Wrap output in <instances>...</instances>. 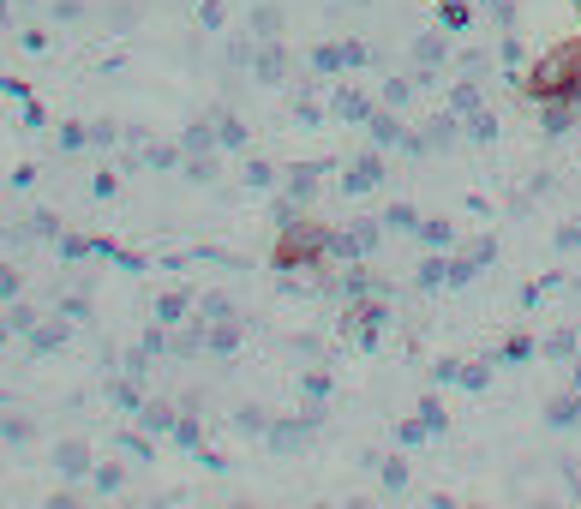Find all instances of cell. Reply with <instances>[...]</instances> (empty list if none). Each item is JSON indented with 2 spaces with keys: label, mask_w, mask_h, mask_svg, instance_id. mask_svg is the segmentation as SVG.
I'll use <instances>...</instances> for the list:
<instances>
[{
  "label": "cell",
  "mask_w": 581,
  "mask_h": 509,
  "mask_svg": "<svg viewBox=\"0 0 581 509\" xmlns=\"http://www.w3.org/2000/svg\"><path fill=\"white\" fill-rule=\"evenodd\" d=\"M270 264L282 270V276H294V270H324L330 264V222H318V216H294V222H282L276 228V252H270Z\"/></svg>",
  "instance_id": "obj_1"
},
{
  "label": "cell",
  "mask_w": 581,
  "mask_h": 509,
  "mask_svg": "<svg viewBox=\"0 0 581 509\" xmlns=\"http://www.w3.org/2000/svg\"><path fill=\"white\" fill-rule=\"evenodd\" d=\"M581 84V30L570 36V42H558V48H546L528 72H522V96L528 102H558V96H570Z\"/></svg>",
  "instance_id": "obj_2"
},
{
  "label": "cell",
  "mask_w": 581,
  "mask_h": 509,
  "mask_svg": "<svg viewBox=\"0 0 581 509\" xmlns=\"http://www.w3.org/2000/svg\"><path fill=\"white\" fill-rule=\"evenodd\" d=\"M384 246V216H360L348 228H330V264H360V258H378Z\"/></svg>",
  "instance_id": "obj_3"
},
{
  "label": "cell",
  "mask_w": 581,
  "mask_h": 509,
  "mask_svg": "<svg viewBox=\"0 0 581 509\" xmlns=\"http://www.w3.org/2000/svg\"><path fill=\"white\" fill-rule=\"evenodd\" d=\"M408 54H414V84L420 90H432V84H444V72H450V30L438 24V30H426V36H414L408 42Z\"/></svg>",
  "instance_id": "obj_4"
},
{
  "label": "cell",
  "mask_w": 581,
  "mask_h": 509,
  "mask_svg": "<svg viewBox=\"0 0 581 509\" xmlns=\"http://www.w3.org/2000/svg\"><path fill=\"white\" fill-rule=\"evenodd\" d=\"M318 426H324V408H300L294 420H276V426L264 432V444H270L276 456H294V450H312V444H318Z\"/></svg>",
  "instance_id": "obj_5"
},
{
  "label": "cell",
  "mask_w": 581,
  "mask_h": 509,
  "mask_svg": "<svg viewBox=\"0 0 581 509\" xmlns=\"http://www.w3.org/2000/svg\"><path fill=\"white\" fill-rule=\"evenodd\" d=\"M444 432H450V414H444V402H438V396H426V402H420V414H414V420H402V432H396V438H402L408 450H420V444H432V438H444Z\"/></svg>",
  "instance_id": "obj_6"
},
{
  "label": "cell",
  "mask_w": 581,
  "mask_h": 509,
  "mask_svg": "<svg viewBox=\"0 0 581 509\" xmlns=\"http://www.w3.org/2000/svg\"><path fill=\"white\" fill-rule=\"evenodd\" d=\"M384 174H390V168H384V150H360V156L342 168V192H348V198H366L372 186H384Z\"/></svg>",
  "instance_id": "obj_7"
},
{
  "label": "cell",
  "mask_w": 581,
  "mask_h": 509,
  "mask_svg": "<svg viewBox=\"0 0 581 509\" xmlns=\"http://www.w3.org/2000/svg\"><path fill=\"white\" fill-rule=\"evenodd\" d=\"M324 108H330V120H342V126H366V114H372L378 102H372L366 90H354V84H336Z\"/></svg>",
  "instance_id": "obj_8"
},
{
  "label": "cell",
  "mask_w": 581,
  "mask_h": 509,
  "mask_svg": "<svg viewBox=\"0 0 581 509\" xmlns=\"http://www.w3.org/2000/svg\"><path fill=\"white\" fill-rule=\"evenodd\" d=\"M366 138H372V150H402V138H408V126H402V108H372L366 114Z\"/></svg>",
  "instance_id": "obj_9"
},
{
  "label": "cell",
  "mask_w": 581,
  "mask_h": 509,
  "mask_svg": "<svg viewBox=\"0 0 581 509\" xmlns=\"http://www.w3.org/2000/svg\"><path fill=\"white\" fill-rule=\"evenodd\" d=\"M252 72H258V84H282V78H288V48H282V36H264V42L252 48Z\"/></svg>",
  "instance_id": "obj_10"
},
{
  "label": "cell",
  "mask_w": 581,
  "mask_h": 509,
  "mask_svg": "<svg viewBox=\"0 0 581 509\" xmlns=\"http://www.w3.org/2000/svg\"><path fill=\"white\" fill-rule=\"evenodd\" d=\"M420 138H426V156H444V150H456L462 144V114H432L426 126H420Z\"/></svg>",
  "instance_id": "obj_11"
},
{
  "label": "cell",
  "mask_w": 581,
  "mask_h": 509,
  "mask_svg": "<svg viewBox=\"0 0 581 509\" xmlns=\"http://www.w3.org/2000/svg\"><path fill=\"white\" fill-rule=\"evenodd\" d=\"M306 72H312V78H342V72H348V36H342V42H312Z\"/></svg>",
  "instance_id": "obj_12"
},
{
  "label": "cell",
  "mask_w": 581,
  "mask_h": 509,
  "mask_svg": "<svg viewBox=\"0 0 581 509\" xmlns=\"http://www.w3.org/2000/svg\"><path fill=\"white\" fill-rule=\"evenodd\" d=\"M324 162H300V168H288V180H282V192L294 198V204H312L318 198V186H324Z\"/></svg>",
  "instance_id": "obj_13"
},
{
  "label": "cell",
  "mask_w": 581,
  "mask_h": 509,
  "mask_svg": "<svg viewBox=\"0 0 581 509\" xmlns=\"http://www.w3.org/2000/svg\"><path fill=\"white\" fill-rule=\"evenodd\" d=\"M540 420H546V432H576V426H581V390H564V396H552Z\"/></svg>",
  "instance_id": "obj_14"
},
{
  "label": "cell",
  "mask_w": 581,
  "mask_h": 509,
  "mask_svg": "<svg viewBox=\"0 0 581 509\" xmlns=\"http://www.w3.org/2000/svg\"><path fill=\"white\" fill-rule=\"evenodd\" d=\"M576 126H581V114L564 102V96H558V102H540V132H546V138H570Z\"/></svg>",
  "instance_id": "obj_15"
},
{
  "label": "cell",
  "mask_w": 581,
  "mask_h": 509,
  "mask_svg": "<svg viewBox=\"0 0 581 509\" xmlns=\"http://www.w3.org/2000/svg\"><path fill=\"white\" fill-rule=\"evenodd\" d=\"M414 288H420V294L450 288V252H426V258H420V270H414Z\"/></svg>",
  "instance_id": "obj_16"
},
{
  "label": "cell",
  "mask_w": 581,
  "mask_h": 509,
  "mask_svg": "<svg viewBox=\"0 0 581 509\" xmlns=\"http://www.w3.org/2000/svg\"><path fill=\"white\" fill-rule=\"evenodd\" d=\"M581 354V330L576 324H558L546 342H540V360H576Z\"/></svg>",
  "instance_id": "obj_17"
},
{
  "label": "cell",
  "mask_w": 581,
  "mask_h": 509,
  "mask_svg": "<svg viewBox=\"0 0 581 509\" xmlns=\"http://www.w3.org/2000/svg\"><path fill=\"white\" fill-rule=\"evenodd\" d=\"M480 108H486L480 78H456V84H450V114H462V120H468V114H480Z\"/></svg>",
  "instance_id": "obj_18"
},
{
  "label": "cell",
  "mask_w": 581,
  "mask_h": 509,
  "mask_svg": "<svg viewBox=\"0 0 581 509\" xmlns=\"http://www.w3.org/2000/svg\"><path fill=\"white\" fill-rule=\"evenodd\" d=\"M414 240H426L432 252H450V246H456V222H450V216H420V234H414Z\"/></svg>",
  "instance_id": "obj_19"
},
{
  "label": "cell",
  "mask_w": 581,
  "mask_h": 509,
  "mask_svg": "<svg viewBox=\"0 0 581 509\" xmlns=\"http://www.w3.org/2000/svg\"><path fill=\"white\" fill-rule=\"evenodd\" d=\"M528 360H540V342H534L528 330H516V336L498 348V366H528Z\"/></svg>",
  "instance_id": "obj_20"
},
{
  "label": "cell",
  "mask_w": 581,
  "mask_h": 509,
  "mask_svg": "<svg viewBox=\"0 0 581 509\" xmlns=\"http://www.w3.org/2000/svg\"><path fill=\"white\" fill-rule=\"evenodd\" d=\"M474 18H480L474 0H438V24L444 30H474Z\"/></svg>",
  "instance_id": "obj_21"
},
{
  "label": "cell",
  "mask_w": 581,
  "mask_h": 509,
  "mask_svg": "<svg viewBox=\"0 0 581 509\" xmlns=\"http://www.w3.org/2000/svg\"><path fill=\"white\" fill-rule=\"evenodd\" d=\"M414 96H420L414 72H402V78H384V90H378V102H384V108H408Z\"/></svg>",
  "instance_id": "obj_22"
},
{
  "label": "cell",
  "mask_w": 581,
  "mask_h": 509,
  "mask_svg": "<svg viewBox=\"0 0 581 509\" xmlns=\"http://www.w3.org/2000/svg\"><path fill=\"white\" fill-rule=\"evenodd\" d=\"M498 132H504V126H498V114H492V108H480V114H468V120H462V138H474V144H498Z\"/></svg>",
  "instance_id": "obj_23"
},
{
  "label": "cell",
  "mask_w": 581,
  "mask_h": 509,
  "mask_svg": "<svg viewBox=\"0 0 581 509\" xmlns=\"http://www.w3.org/2000/svg\"><path fill=\"white\" fill-rule=\"evenodd\" d=\"M330 396H336V384H330V372H306V378H300V402H306V408H324Z\"/></svg>",
  "instance_id": "obj_24"
},
{
  "label": "cell",
  "mask_w": 581,
  "mask_h": 509,
  "mask_svg": "<svg viewBox=\"0 0 581 509\" xmlns=\"http://www.w3.org/2000/svg\"><path fill=\"white\" fill-rule=\"evenodd\" d=\"M282 24H288V18H282V6H270V0H264V6H252V36H258V42H264V36H282Z\"/></svg>",
  "instance_id": "obj_25"
},
{
  "label": "cell",
  "mask_w": 581,
  "mask_h": 509,
  "mask_svg": "<svg viewBox=\"0 0 581 509\" xmlns=\"http://www.w3.org/2000/svg\"><path fill=\"white\" fill-rule=\"evenodd\" d=\"M498 66H504V78H510V84H522V78H516V66H522V36H516V30H504V36H498Z\"/></svg>",
  "instance_id": "obj_26"
},
{
  "label": "cell",
  "mask_w": 581,
  "mask_h": 509,
  "mask_svg": "<svg viewBox=\"0 0 581 509\" xmlns=\"http://www.w3.org/2000/svg\"><path fill=\"white\" fill-rule=\"evenodd\" d=\"M384 234H420V210L414 204H390L384 210Z\"/></svg>",
  "instance_id": "obj_27"
},
{
  "label": "cell",
  "mask_w": 581,
  "mask_h": 509,
  "mask_svg": "<svg viewBox=\"0 0 581 509\" xmlns=\"http://www.w3.org/2000/svg\"><path fill=\"white\" fill-rule=\"evenodd\" d=\"M558 288H564V270H546L540 282H528V288H522V306H540V300H552Z\"/></svg>",
  "instance_id": "obj_28"
},
{
  "label": "cell",
  "mask_w": 581,
  "mask_h": 509,
  "mask_svg": "<svg viewBox=\"0 0 581 509\" xmlns=\"http://www.w3.org/2000/svg\"><path fill=\"white\" fill-rule=\"evenodd\" d=\"M492 366H498V360H474V366H462V378H456V384H462V390H474V396H480V390H486V384H492Z\"/></svg>",
  "instance_id": "obj_29"
},
{
  "label": "cell",
  "mask_w": 581,
  "mask_h": 509,
  "mask_svg": "<svg viewBox=\"0 0 581 509\" xmlns=\"http://www.w3.org/2000/svg\"><path fill=\"white\" fill-rule=\"evenodd\" d=\"M378 486H384V492H408V462H402V456H390V462L378 468Z\"/></svg>",
  "instance_id": "obj_30"
},
{
  "label": "cell",
  "mask_w": 581,
  "mask_h": 509,
  "mask_svg": "<svg viewBox=\"0 0 581 509\" xmlns=\"http://www.w3.org/2000/svg\"><path fill=\"white\" fill-rule=\"evenodd\" d=\"M474 6H480L498 30H516V0H474Z\"/></svg>",
  "instance_id": "obj_31"
},
{
  "label": "cell",
  "mask_w": 581,
  "mask_h": 509,
  "mask_svg": "<svg viewBox=\"0 0 581 509\" xmlns=\"http://www.w3.org/2000/svg\"><path fill=\"white\" fill-rule=\"evenodd\" d=\"M468 258H474L480 270H492V264H498V234H480V240H468Z\"/></svg>",
  "instance_id": "obj_32"
},
{
  "label": "cell",
  "mask_w": 581,
  "mask_h": 509,
  "mask_svg": "<svg viewBox=\"0 0 581 509\" xmlns=\"http://www.w3.org/2000/svg\"><path fill=\"white\" fill-rule=\"evenodd\" d=\"M474 276H480V264H474L468 252H456V258H450V288H468Z\"/></svg>",
  "instance_id": "obj_33"
},
{
  "label": "cell",
  "mask_w": 581,
  "mask_h": 509,
  "mask_svg": "<svg viewBox=\"0 0 581 509\" xmlns=\"http://www.w3.org/2000/svg\"><path fill=\"white\" fill-rule=\"evenodd\" d=\"M210 348H216V354H234V348H240V330H234L228 318H216V330H210Z\"/></svg>",
  "instance_id": "obj_34"
},
{
  "label": "cell",
  "mask_w": 581,
  "mask_h": 509,
  "mask_svg": "<svg viewBox=\"0 0 581 509\" xmlns=\"http://www.w3.org/2000/svg\"><path fill=\"white\" fill-rule=\"evenodd\" d=\"M234 426H240L246 438H264V432H270V420H264V408H240V414H234Z\"/></svg>",
  "instance_id": "obj_35"
},
{
  "label": "cell",
  "mask_w": 581,
  "mask_h": 509,
  "mask_svg": "<svg viewBox=\"0 0 581 509\" xmlns=\"http://www.w3.org/2000/svg\"><path fill=\"white\" fill-rule=\"evenodd\" d=\"M450 66H456V72H462V78H480V72H486V66H492V60H486V54H480V48H468V54H456V60H450Z\"/></svg>",
  "instance_id": "obj_36"
},
{
  "label": "cell",
  "mask_w": 581,
  "mask_h": 509,
  "mask_svg": "<svg viewBox=\"0 0 581 509\" xmlns=\"http://www.w3.org/2000/svg\"><path fill=\"white\" fill-rule=\"evenodd\" d=\"M246 186H252V192H270V186H276V168H270V162H246Z\"/></svg>",
  "instance_id": "obj_37"
},
{
  "label": "cell",
  "mask_w": 581,
  "mask_h": 509,
  "mask_svg": "<svg viewBox=\"0 0 581 509\" xmlns=\"http://www.w3.org/2000/svg\"><path fill=\"white\" fill-rule=\"evenodd\" d=\"M552 252H581V216H576V222H564V228L552 234Z\"/></svg>",
  "instance_id": "obj_38"
},
{
  "label": "cell",
  "mask_w": 581,
  "mask_h": 509,
  "mask_svg": "<svg viewBox=\"0 0 581 509\" xmlns=\"http://www.w3.org/2000/svg\"><path fill=\"white\" fill-rule=\"evenodd\" d=\"M360 66H372V42L366 36H348V72H360Z\"/></svg>",
  "instance_id": "obj_39"
},
{
  "label": "cell",
  "mask_w": 581,
  "mask_h": 509,
  "mask_svg": "<svg viewBox=\"0 0 581 509\" xmlns=\"http://www.w3.org/2000/svg\"><path fill=\"white\" fill-rule=\"evenodd\" d=\"M216 138H222L228 150H246V126H240V120H222V132H216Z\"/></svg>",
  "instance_id": "obj_40"
},
{
  "label": "cell",
  "mask_w": 581,
  "mask_h": 509,
  "mask_svg": "<svg viewBox=\"0 0 581 509\" xmlns=\"http://www.w3.org/2000/svg\"><path fill=\"white\" fill-rule=\"evenodd\" d=\"M462 378V360H444V366H432V384H456Z\"/></svg>",
  "instance_id": "obj_41"
},
{
  "label": "cell",
  "mask_w": 581,
  "mask_h": 509,
  "mask_svg": "<svg viewBox=\"0 0 581 509\" xmlns=\"http://www.w3.org/2000/svg\"><path fill=\"white\" fill-rule=\"evenodd\" d=\"M222 18H228V12H222V0H204V24H210V30H222Z\"/></svg>",
  "instance_id": "obj_42"
},
{
  "label": "cell",
  "mask_w": 581,
  "mask_h": 509,
  "mask_svg": "<svg viewBox=\"0 0 581 509\" xmlns=\"http://www.w3.org/2000/svg\"><path fill=\"white\" fill-rule=\"evenodd\" d=\"M570 390H581V354L570 360Z\"/></svg>",
  "instance_id": "obj_43"
},
{
  "label": "cell",
  "mask_w": 581,
  "mask_h": 509,
  "mask_svg": "<svg viewBox=\"0 0 581 509\" xmlns=\"http://www.w3.org/2000/svg\"><path fill=\"white\" fill-rule=\"evenodd\" d=\"M570 294H576V300H581V276H576V282H570Z\"/></svg>",
  "instance_id": "obj_44"
},
{
  "label": "cell",
  "mask_w": 581,
  "mask_h": 509,
  "mask_svg": "<svg viewBox=\"0 0 581 509\" xmlns=\"http://www.w3.org/2000/svg\"><path fill=\"white\" fill-rule=\"evenodd\" d=\"M570 492H576V498H581V480H570Z\"/></svg>",
  "instance_id": "obj_45"
},
{
  "label": "cell",
  "mask_w": 581,
  "mask_h": 509,
  "mask_svg": "<svg viewBox=\"0 0 581 509\" xmlns=\"http://www.w3.org/2000/svg\"><path fill=\"white\" fill-rule=\"evenodd\" d=\"M576 18H581V0H576Z\"/></svg>",
  "instance_id": "obj_46"
}]
</instances>
